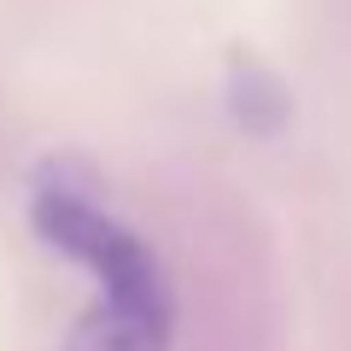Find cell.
Here are the masks:
<instances>
[{"label": "cell", "instance_id": "cell-1", "mask_svg": "<svg viewBox=\"0 0 351 351\" xmlns=\"http://www.w3.org/2000/svg\"><path fill=\"white\" fill-rule=\"evenodd\" d=\"M36 228L47 246L76 258L94 276L100 299L76 322L64 351H164L170 346V293L158 281L147 240H135L112 211L94 205L64 170H47L36 182Z\"/></svg>", "mask_w": 351, "mask_h": 351}]
</instances>
